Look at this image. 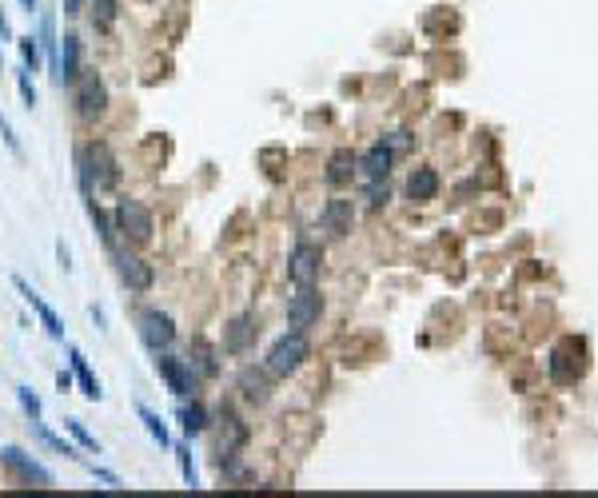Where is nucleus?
<instances>
[{
    "mask_svg": "<svg viewBox=\"0 0 598 498\" xmlns=\"http://www.w3.org/2000/svg\"><path fill=\"white\" fill-rule=\"evenodd\" d=\"M80 176H84V187H96V192H112L120 184V164L112 156V148L108 144H88L80 156Z\"/></svg>",
    "mask_w": 598,
    "mask_h": 498,
    "instance_id": "f257e3e1",
    "label": "nucleus"
},
{
    "mask_svg": "<svg viewBox=\"0 0 598 498\" xmlns=\"http://www.w3.org/2000/svg\"><path fill=\"white\" fill-rule=\"evenodd\" d=\"M307 339H303V331H292V335H279L276 343H271V351H268V359H263V371L271 375V379H287V375H295L299 367H303V359H307Z\"/></svg>",
    "mask_w": 598,
    "mask_h": 498,
    "instance_id": "f03ea898",
    "label": "nucleus"
},
{
    "mask_svg": "<svg viewBox=\"0 0 598 498\" xmlns=\"http://www.w3.org/2000/svg\"><path fill=\"white\" fill-rule=\"evenodd\" d=\"M136 328H140L144 347L156 351V355H160V351L172 347V339H176V323H172V315L156 311V307H144V311L136 315Z\"/></svg>",
    "mask_w": 598,
    "mask_h": 498,
    "instance_id": "7ed1b4c3",
    "label": "nucleus"
},
{
    "mask_svg": "<svg viewBox=\"0 0 598 498\" xmlns=\"http://www.w3.org/2000/svg\"><path fill=\"white\" fill-rule=\"evenodd\" d=\"M247 443V427H244V419H236L232 411H224L220 415V427H216V435H212V454H216V462L220 467H228V462L239 454V446Z\"/></svg>",
    "mask_w": 598,
    "mask_h": 498,
    "instance_id": "20e7f679",
    "label": "nucleus"
},
{
    "mask_svg": "<svg viewBox=\"0 0 598 498\" xmlns=\"http://www.w3.org/2000/svg\"><path fill=\"white\" fill-rule=\"evenodd\" d=\"M116 231L132 244H148L152 239V212L136 200H120L116 203Z\"/></svg>",
    "mask_w": 598,
    "mask_h": 498,
    "instance_id": "39448f33",
    "label": "nucleus"
},
{
    "mask_svg": "<svg viewBox=\"0 0 598 498\" xmlns=\"http://www.w3.org/2000/svg\"><path fill=\"white\" fill-rule=\"evenodd\" d=\"M108 104V88L104 80H100L96 72H80L76 76V112H80V120H96L100 112Z\"/></svg>",
    "mask_w": 598,
    "mask_h": 498,
    "instance_id": "423d86ee",
    "label": "nucleus"
},
{
    "mask_svg": "<svg viewBox=\"0 0 598 498\" xmlns=\"http://www.w3.org/2000/svg\"><path fill=\"white\" fill-rule=\"evenodd\" d=\"M320 268H323V252L315 244H299L292 252V260H287V279L295 283V287H311L315 279H320Z\"/></svg>",
    "mask_w": 598,
    "mask_h": 498,
    "instance_id": "0eeeda50",
    "label": "nucleus"
},
{
    "mask_svg": "<svg viewBox=\"0 0 598 498\" xmlns=\"http://www.w3.org/2000/svg\"><path fill=\"white\" fill-rule=\"evenodd\" d=\"M583 343L578 339H567V343H559L554 347V355H551V375H554V383H575L578 375H583Z\"/></svg>",
    "mask_w": 598,
    "mask_h": 498,
    "instance_id": "6e6552de",
    "label": "nucleus"
},
{
    "mask_svg": "<svg viewBox=\"0 0 598 498\" xmlns=\"http://www.w3.org/2000/svg\"><path fill=\"white\" fill-rule=\"evenodd\" d=\"M320 315H323V299H320V291H315V283L311 287H299L292 295V303H287V323H292V331H307Z\"/></svg>",
    "mask_w": 598,
    "mask_h": 498,
    "instance_id": "1a4fd4ad",
    "label": "nucleus"
},
{
    "mask_svg": "<svg viewBox=\"0 0 598 498\" xmlns=\"http://www.w3.org/2000/svg\"><path fill=\"white\" fill-rule=\"evenodd\" d=\"M0 462H4L8 470H12L16 478H24V483H37V486H53V470H45L40 462H32L24 451H16V446H4L0 451Z\"/></svg>",
    "mask_w": 598,
    "mask_h": 498,
    "instance_id": "9d476101",
    "label": "nucleus"
},
{
    "mask_svg": "<svg viewBox=\"0 0 598 498\" xmlns=\"http://www.w3.org/2000/svg\"><path fill=\"white\" fill-rule=\"evenodd\" d=\"M156 371L164 375V383H168V391H172V394H192L195 391V371H192V363H187V359L160 355L156 359Z\"/></svg>",
    "mask_w": 598,
    "mask_h": 498,
    "instance_id": "9b49d317",
    "label": "nucleus"
},
{
    "mask_svg": "<svg viewBox=\"0 0 598 498\" xmlns=\"http://www.w3.org/2000/svg\"><path fill=\"white\" fill-rule=\"evenodd\" d=\"M255 335H260L255 315H236V320L224 328V351L228 355H244V351L255 343Z\"/></svg>",
    "mask_w": 598,
    "mask_h": 498,
    "instance_id": "f8f14e48",
    "label": "nucleus"
},
{
    "mask_svg": "<svg viewBox=\"0 0 598 498\" xmlns=\"http://www.w3.org/2000/svg\"><path fill=\"white\" fill-rule=\"evenodd\" d=\"M76 60H80V40L68 32V37H60V48H56V64H53V80L56 84H72L76 76H80Z\"/></svg>",
    "mask_w": 598,
    "mask_h": 498,
    "instance_id": "ddd939ff",
    "label": "nucleus"
},
{
    "mask_svg": "<svg viewBox=\"0 0 598 498\" xmlns=\"http://www.w3.org/2000/svg\"><path fill=\"white\" fill-rule=\"evenodd\" d=\"M12 283H16V291H21V295H24V299H29V303H32V311H37V315H40V323H45V331H48V335H53V339H64V323H60V315H56V311H53V307H48V303H45V299H40V295H37V291H32V287H29V279L12 276Z\"/></svg>",
    "mask_w": 598,
    "mask_h": 498,
    "instance_id": "4468645a",
    "label": "nucleus"
},
{
    "mask_svg": "<svg viewBox=\"0 0 598 498\" xmlns=\"http://www.w3.org/2000/svg\"><path fill=\"white\" fill-rule=\"evenodd\" d=\"M116 271H120V279L128 283V291H148V287H152V279H156V276H152L148 263L136 260V255H124V252L116 255Z\"/></svg>",
    "mask_w": 598,
    "mask_h": 498,
    "instance_id": "2eb2a0df",
    "label": "nucleus"
},
{
    "mask_svg": "<svg viewBox=\"0 0 598 498\" xmlns=\"http://www.w3.org/2000/svg\"><path fill=\"white\" fill-rule=\"evenodd\" d=\"M352 223H355L352 200H328V208H323V228H328L331 236H347Z\"/></svg>",
    "mask_w": 598,
    "mask_h": 498,
    "instance_id": "dca6fc26",
    "label": "nucleus"
},
{
    "mask_svg": "<svg viewBox=\"0 0 598 498\" xmlns=\"http://www.w3.org/2000/svg\"><path fill=\"white\" fill-rule=\"evenodd\" d=\"M355 171H359V160L352 156V148H339L336 156L328 160V184L331 187H347Z\"/></svg>",
    "mask_w": 598,
    "mask_h": 498,
    "instance_id": "f3484780",
    "label": "nucleus"
},
{
    "mask_svg": "<svg viewBox=\"0 0 598 498\" xmlns=\"http://www.w3.org/2000/svg\"><path fill=\"white\" fill-rule=\"evenodd\" d=\"M435 192H439V171H435V168H415L411 179H407V195H411L415 203H427V200H435Z\"/></svg>",
    "mask_w": 598,
    "mask_h": 498,
    "instance_id": "a211bd4d",
    "label": "nucleus"
},
{
    "mask_svg": "<svg viewBox=\"0 0 598 498\" xmlns=\"http://www.w3.org/2000/svg\"><path fill=\"white\" fill-rule=\"evenodd\" d=\"M391 160H395V152H391V144H375V148L367 152L363 160H359V168L367 171V179H387V171H391Z\"/></svg>",
    "mask_w": 598,
    "mask_h": 498,
    "instance_id": "6ab92c4d",
    "label": "nucleus"
},
{
    "mask_svg": "<svg viewBox=\"0 0 598 498\" xmlns=\"http://www.w3.org/2000/svg\"><path fill=\"white\" fill-rule=\"evenodd\" d=\"M239 391H244L247 403H268V371H255V367H247L244 375H239Z\"/></svg>",
    "mask_w": 598,
    "mask_h": 498,
    "instance_id": "aec40b11",
    "label": "nucleus"
},
{
    "mask_svg": "<svg viewBox=\"0 0 598 498\" xmlns=\"http://www.w3.org/2000/svg\"><path fill=\"white\" fill-rule=\"evenodd\" d=\"M68 359H72V371H76V379H80V391H84V399H92V403H96L100 399V394H104V391H100V383H96V375H92L88 371V359H84L80 355V351H68Z\"/></svg>",
    "mask_w": 598,
    "mask_h": 498,
    "instance_id": "412c9836",
    "label": "nucleus"
},
{
    "mask_svg": "<svg viewBox=\"0 0 598 498\" xmlns=\"http://www.w3.org/2000/svg\"><path fill=\"white\" fill-rule=\"evenodd\" d=\"M179 427H184L187 439H192V435H203V431H208V411H203L200 403L184 407V411H179Z\"/></svg>",
    "mask_w": 598,
    "mask_h": 498,
    "instance_id": "4be33fe9",
    "label": "nucleus"
},
{
    "mask_svg": "<svg viewBox=\"0 0 598 498\" xmlns=\"http://www.w3.org/2000/svg\"><path fill=\"white\" fill-rule=\"evenodd\" d=\"M136 415L144 419V427H148V435H152V439H156L160 446H168V443H172V435H168L164 419H160V415H156V411H152V407H144V403H136Z\"/></svg>",
    "mask_w": 598,
    "mask_h": 498,
    "instance_id": "5701e85b",
    "label": "nucleus"
},
{
    "mask_svg": "<svg viewBox=\"0 0 598 498\" xmlns=\"http://www.w3.org/2000/svg\"><path fill=\"white\" fill-rule=\"evenodd\" d=\"M116 24V0H92V29L112 32Z\"/></svg>",
    "mask_w": 598,
    "mask_h": 498,
    "instance_id": "b1692460",
    "label": "nucleus"
},
{
    "mask_svg": "<svg viewBox=\"0 0 598 498\" xmlns=\"http://www.w3.org/2000/svg\"><path fill=\"white\" fill-rule=\"evenodd\" d=\"M40 53L48 56V64H56V37H53V12L40 16Z\"/></svg>",
    "mask_w": 598,
    "mask_h": 498,
    "instance_id": "393cba45",
    "label": "nucleus"
},
{
    "mask_svg": "<svg viewBox=\"0 0 598 498\" xmlns=\"http://www.w3.org/2000/svg\"><path fill=\"white\" fill-rule=\"evenodd\" d=\"M21 56H24V68L37 72V68H40V40L37 37H21Z\"/></svg>",
    "mask_w": 598,
    "mask_h": 498,
    "instance_id": "a878e982",
    "label": "nucleus"
},
{
    "mask_svg": "<svg viewBox=\"0 0 598 498\" xmlns=\"http://www.w3.org/2000/svg\"><path fill=\"white\" fill-rule=\"evenodd\" d=\"M179 470H184V483L187 486H200V475H195V462H192V451H187V446H179Z\"/></svg>",
    "mask_w": 598,
    "mask_h": 498,
    "instance_id": "bb28decb",
    "label": "nucleus"
},
{
    "mask_svg": "<svg viewBox=\"0 0 598 498\" xmlns=\"http://www.w3.org/2000/svg\"><path fill=\"white\" fill-rule=\"evenodd\" d=\"M68 431H72V439L80 443V446H88V451H96V454H100V443L92 439L88 431H84V423H80V419H68Z\"/></svg>",
    "mask_w": 598,
    "mask_h": 498,
    "instance_id": "cd10ccee",
    "label": "nucleus"
},
{
    "mask_svg": "<svg viewBox=\"0 0 598 498\" xmlns=\"http://www.w3.org/2000/svg\"><path fill=\"white\" fill-rule=\"evenodd\" d=\"M16 394H21V407L29 419H40V399L32 394V387H16Z\"/></svg>",
    "mask_w": 598,
    "mask_h": 498,
    "instance_id": "c85d7f7f",
    "label": "nucleus"
},
{
    "mask_svg": "<svg viewBox=\"0 0 598 498\" xmlns=\"http://www.w3.org/2000/svg\"><path fill=\"white\" fill-rule=\"evenodd\" d=\"M195 363H200L203 375L216 371V359H212V347H203V343H195Z\"/></svg>",
    "mask_w": 598,
    "mask_h": 498,
    "instance_id": "c756f323",
    "label": "nucleus"
},
{
    "mask_svg": "<svg viewBox=\"0 0 598 498\" xmlns=\"http://www.w3.org/2000/svg\"><path fill=\"white\" fill-rule=\"evenodd\" d=\"M16 84H21V96H24V108H37V88H32L29 72H21V76H16Z\"/></svg>",
    "mask_w": 598,
    "mask_h": 498,
    "instance_id": "7c9ffc66",
    "label": "nucleus"
},
{
    "mask_svg": "<svg viewBox=\"0 0 598 498\" xmlns=\"http://www.w3.org/2000/svg\"><path fill=\"white\" fill-rule=\"evenodd\" d=\"M0 136H4V144L12 148V156H24V152H21V144H16V136H12V124H8L4 116H0Z\"/></svg>",
    "mask_w": 598,
    "mask_h": 498,
    "instance_id": "2f4dec72",
    "label": "nucleus"
},
{
    "mask_svg": "<svg viewBox=\"0 0 598 498\" xmlns=\"http://www.w3.org/2000/svg\"><path fill=\"white\" fill-rule=\"evenodd\" d=\"M0 40H12V29H8V16H4V8H0Z\"/></svg>",
    "mask_w": 598,
    "mask_h": 498,
    "instance_id": "473e14b6",
    "label": "nucleus"
},
{
    "mask_svg": "<svg viewBox=\"0 0 598 498\" xmlns=\"http://www.w3.org/2000/svg\"><path fill=\"white\" fill-rule=\"evenodd\" d=\"M56 387H60V391H72V375L60 371V375H56Z\"/></svg>",
    "mask_w": 598,
    "mask_h": 498,
    "instance_id": "72a5a7b5",
    "label": "nucleus"
},
{
    "mask_svg": "<svg viewBox=\"0 0 598 498\" xmlns=\"http://www.w3.org/2000/svg\"><path fill=\"white\" fill-rule=\"evenodd\" d=\"M64 12H80V0H64Z\"/></svg>",
    "mask_w": 598,
    "mask_h": 498,
    "instance_id": "f704fd0d",
    "label": "nucleus"
},
{
    "mask_svg": "<svg viewBox=\"0 0 598 498\" xmlns=\"http://www.w3.org/2000/svg\"><path fill=\"white\" fill-rule=\"evenodd\" d=\"M21 4H24V8H29V12H32V8H37V0H21Z\"/></svg>",
    "mask_w": 598,
    "mask_h": 498,
    "instance_id": "c9c22d12",
    "label": "nucleus"
}]
</instances>
